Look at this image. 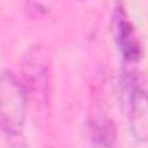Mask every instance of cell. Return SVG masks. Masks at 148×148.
Returning a JSON list of instances; mask_svg holds the SVG:
<instances>
[{"label":"cell","mask_w":148,"mask_h":148,"mask_svg":"<svg viewBox=\"0 0 148 148\" xmlns=\"http://www.w3.org/2000/svg\"><path fill=\"white\" fill-rule=\"evenodd\" d=\"M28 91L10 71L0 74V129L7 136H19L28 117Z\"/></svg>","instance_id":"cell-1"},{"label":"cell","mask_w":148,"mask_h":148,"mask_svg":"<svg viewBox=\"0 0 148 148\" xmlns=\"http://www.w3.org/2000/svg\"><path fill=\"white\" fill-rule=\"evenodd\" d=\"M21 81L28 91L38 102L48 98L50 90V59L43 45H31L23 57L21 64Z\"/></svg>","instance_id":"cell-2"},{"label":"cell","mask_w":148,"mask_h":148,"mask_svg":"<svg viewBox=\"0 0 148 148\" xmlns=\"http://www.w3.org/2000/svg\"><path fill=\"white\" fill-rule=\"evenodd\" d=\"M112 31H114V41L119 48V53L124 60V66H134L143 57V48L140 43V38L136 35V29L133 23L127 17V12L124 5L119 2L114 9L112 17Z\"/></svg>","instance_id":"cell-3"},{"label":"cell","mask_w":148,"mask_h":148,"mask_svg":"<svg viewBox=\"0 0 148 148\" xmlns=\"http://www.w3.org/2000/svg\"><path fill=\"white\" fill-rule=\"evenodd\" d=\"M129 129L138 143L148 141V90L140 86L126 107Z\"/></svg>","instance_id":"cell-4"},{"label":"cell","mask_w":148,"mask_h":148,"mask_svg":"<svg viewBox=\"0 0 148 148\" xmlns=\"http://www.w3.org/2000/svg\"><path fill=\"white\" fill-rule=\"evenodd\" d=\"M90 148H115L117 133L109 117L98 115L90 121Z\"/></svg>","instance_id":"cell-5"},{"label":"cell","mask_w":148,"mask_h":148,"mask_svg":"<svg viewBox=\"0 0 148 148\" xmlns=\"http://www.w3.org/2000/svg\"><path fill=\"white\" fill-rule=\"evenodd\" d=\"M26 5L29 9L31 14L35 16H45L50 12L52 7V0H26Z\"/></svg>","instance_id":"cell-6"}]
</instances>
